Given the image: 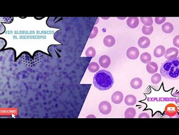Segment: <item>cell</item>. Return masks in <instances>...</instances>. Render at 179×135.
<instances>
[{"mask_svg":"<svg viewBox=\"0 0 179 135\" xmlns=\"http://www.w3.org/2000/svg\"><path fill=\"white\" fill-rule=\"evenodd\" d=\"M113 83L114 80L112 74L106 70H99L93 78L94 87L101 91H105L111 88Z\"/></svg>","mask_w":179,"mask_h":135,"instance_id":"6da1fadb","label":"cell"},{"mask_svg":"<svg viewBox=\"0 0 179 135\" xmlns=\"http://www.w3.org/2000/svg\"><path fill=\"white\" fill-rule=\"evenodd\" d=\"M161 76L169 79H175L179 77V58L175 60H168L163 64L160 69Z\"/></svg>","mask_w":179,"mask_h":135,"instance_id":"7a4b0ae2","label":"cell"},{"mask_svg":"<svg viewBox=\"0 0 179 135\" xmlns=\"http://www.w3.org/2000/svg\"><path fill=\"white\" fill-rule=\"evenodd\" d=\"M98 110L103 115H108L111 112L112 106L108 102L103 101L98 105Z\"/></svg>","mask_w":179,"mask_h":135,"instance_id":"3957f363","label":"cell"},{"mask_svg":"<svg viewBox=\"0 0 179 135\" xmlns=\"http://www.w3.org/2000/svg\"><path fill=\"white\" fill-rule=\"evenodd\" d=\"M179 55V50L176 48H170L166 51L164 54L165 58L167 60H175L176 59Z\"/></svg>","mask_w":179,"mask_h":135,"instance_id":"277c9868","label":"cell"},{"mask_svg":"<svg viewBox=\"0 0 179 135\" xmlns=\"http://www.w3.org/2000/svg\"><path fill=\"white\" fill-rule=\"evenodd\" d=\"M126 55L130 60H136L139 56V51L136 47H131L127 49Z\"/></svg>","mask_w":179,"mask_h":135,"instance_id":"5b68a950","label":"cell"},{"mask_svg":"<svg viewBox=\"0 0 179 135\" xmlns=\"http://www.w3.org/2000/svg\"><path fill=\"white\" fill-rule=\"evenodd\" d=\"M165 113L167 116L170 117H174L178 114V108L174 104H169L166 107Z\"/></svg>","mask_w":179,"mask_h":135,"instance_id":"8992f818","label":"cell"},{"mask_svg":"<svg viewBox=\"0 0 179 135\" xmlns=\"http://www.w3.org/2000/svg\"><path fill=\"white\" fill-rule=\"evenodd\" d=\"M123 94L120 91H116L115 92L111 97L112 102L116 105L120 104L123 101Z\"/></svg>","mask_w":179,"mask_h":135,"instance_id":"52a82bcc","label":"cell"},{"mask_svg":"<svg viewBox=\"0 0 179 135\" xmlns=\"http://www.w3.org/2000/svg\"><path fill=\"white\" fill-rule=\"evenodd\" d=\"M151 41L149 38L147 37L143 36L141 37L138 40V45L140 48L142 49H146L150 46Z\"/></svg>","mask_w":179,"mask_h":135,"instance_id":"ba28073f","label":"cell"},{"mask_svg":"<svg viewBox=\"0 0 179 135\" xmlns=\"http://www.w3.org/2000/svg\"><path fill=\"white\" fill-rule=\"evenodd\" d=\"M127 24L131 28H136L139 25V19L137 17H130L127 20Z\"/></svg>","mask_w":179,"mask_h":135,"instance_id":"9c48e42d","label":"cell"},{"mask_svg":"<svg viewBox=\"0 0 179 135\" xmlns=\"http://www.w3.org/2000/svg\"><path fill=\"white\" fill-rule=\"evenodd\" d=\"M158 70V64L154 62L151 61L148 63L146 65V70L150 74H155L157 73Z\"/></svg>","mask_w":179,"mask_h":135,"instance_id":"30bf717a","label":"cell"},{"mask_svg":"<svg viewBox=\"0 0 179 135\" xmlns=\"http://www.w3.org/2000/svg\"><path fill=\"white\" fill-rule=\"evenodd\" d=\"M99 64L103 68H107L110 64V58L107 55H102L98 60Z\"/></svg>","mask_w":179,"mask_h":135,"instance_id":"8fae6325","label":"cell"},{"mask_svg":"<svg viewBox=\"0 0 179 135\" xmlns=\"http://www.w3.org/2000/svg\"><path fill=\"white\" fill-rule=\"evenodd\" d=\"M103 43L104 46L108 48H110L114 46L115 44V38L110 35H106L103 39Z\"/></svg>","mask_w":179,"mask_h":135,"instance_id":"7c38bea8","label":"cell"},{"mask_svg":"<svg viewBox=\"0 0 179 135\" xmlns=\"http://www.w3.org/2000/svg\"><path fill=\"white\" fill-rule=\"evenodd\" d=\"M166 51V48L164 46L159 45L154 49V55L156 58H160L164 55Z\"/></svg>","mask_w":179,"mask_h":135,"instance_id":"4fadbf2b","label":"cell"},{"mask_svg":"<svg viewBox=\"0 0 179 135\" xmlns=\"http://www.w3.org/2000/svg\"><path fill=\"white\" fill-rule=\"evenodd\" d=\"M142 84H143L142 81L139 78H135L133 79L130 82L131 87L135 90L140 88L142 86Z\"/></svg>","mask_w":179,"mask_h":135,"instance_id":"5bb4252c","label":"cell"},{"mask_svg":"<svg viewBox=\"0 0 179 135\" xmlns=\"http://www.w3.org/2000/svg\"><path fill=\"white\" fill-rule=\"evenodd\" d=\"M124 102L127 105L131 106L134 105L136 103L137 99L134 96L130 94V95H127L125 97Z\"/></svg>","mask_w":179,"mask_h":135,"instance_id":"9a60e30c","label":"cell"},{"mask_svg":"<svg viewBox=\"0 0 179 135\" xmlns=\"http://www.w3.org/2000/svg\"><path fill=\"white\" fill-rule=\"evenodd\" d=\"M173 25L170 22H166L162 25V30L165 33L170 34L173 31Z\"/></svg>","mask_w":179,"mask_h":135,"instance_id":"2e32d148","label":"cell"},{"mask_svg":"<svg viewBox=\"0 0 179 135\" xmlns=\"http://www.w3.org/2000/svg\"><path fill=\"white\" fill-rule=\"evenodd\" d=\"M136 114L135 109L133 108H128L125 110L124 116L126 118H133L136 116Z\"/></svg>","mask_w":179,"mask_h":135,"instance_id":"e0dca14e","label":"cell"},{"mask_svg":"<svg viewBox=\"0 0 179 135\" xmlns=\"http://www.w3.org/2000/svg\"><path fill=\"white\" fill-rule=\"evenodd\" d=\"M140 19L145 26H151L153 25V18L151 17H141Z\"/></svg>","mask_w":179,"mask_h":135,"instance_id":"ac0fdd59","label":"cell"},{"mask_svg":"<svg viewBox=\"0 0 179 135\" xmlns=\"http://www.w3.org/2000/svg\"><path fill=\"white\" fill-rule=\"evenodd\" d=\"M151 55L148 52H144L140 56V60L144 64H148V63L151 62Z\"/></svg>","mask_w":179,"mask_h":135,"instance_id":"d6986e66","label":"cell"},{"mask_svg":"<svg viewBox=\"0 0 179 135\" xmlns=\"http://www.w3.org/2000/svg\"><path fill=\"white\" fill-rule=\"evenodd\" d=\"M88 70L91 73H95L99 70V65L95 62H91L90 63Z\"/></svg>","mask_w":179,"mask_h":135,"instance_id":"ffe728a7","label":"cell"},{"mask_svg":"<svg viewBox=\"0 0 179 135\" xmlns=\"http://www.w3.org/2000/svg\"><path fill=\"white\" fill-rule=\"evenodd\" d=\"M142 32L145 35H151L154 31V27H153V26H146L144 25L142 27Z\"/></svg>","mask_w":179,"mask_h":135,"instance_id":"44dd1931","label":"cell"},{"mask_svg":"<svg viewBox=\"0 0 179 135\" xmlns=\"http://www.w3.org/2000/svg\"><path fill=\"white\" fill-rule=\"evenodd\" d=\"M161 81V75L160 73H155L151 78V82L154 84H157Z\"/></svg>","mask_w":179,"mask_h":135,"instance_id":"7402d4cb","label":"cell"},{"mask_svg":"<svg viewBox=\"0 0 179 135\" xmlns=\"http://www.w3.org/2000/svg\"><path fill=\"white\" fill-rule=\"evenodd\" d=\"M95 54H96L95 50L93 47H90L86 51V55L87 57H94L95 56Z\"/></svg>","mask_w":179,"mask_h":135,"instance_id":"603a6c76","label":"cell"},{"mask_svg":"<svg viewBox=\"0 0 179 135\" xmlns=\"http://www.w3.org/2000/svg\"><path fill=\"white\" fill-rule=\"evenodd\" d=\"M166 20V17H157L155 18V22L158 25H161L165 22Z\"/></svg>","mask_w":179,"mask_h":135,"instance_id":"cb8c5ba5","label":"cell"},{"mask_svg":"<svg viewBox=\"0 0 179 135\" xmlns=\"http://www.w3.org/2000/svg\"><path fill=\"white\" fill-rule=\"evenodd\" d=\"M97 33H98V28L96 26H94L91 32V34L90 35V38H94L97 35Z\"/></svg>","mask_w":179,"mask_h":135,"instance_id":"d4e9b609","label":"cell"},{"mask_svg":"<svg viewBox=\"0 0 179 135\" xmlns=\"http://www.w3.org/2000/svg\"><path fill=\"white\" fill-rule=\"evenodd\" d=\"M179 35H176L175 38H174V39H173V44H174V45L176 46V47H177V48H179Z\"/></svg>","mask_w":179,"mask_h":135,"instance_id":"484cf974","label":"cell"},{"mask_svg":"<svg viewBox=\"0 0 179 135\" xmlns=\"http://www.w3.org/2000/svg\"><path fill=\"white\" fill-rule=\"evenodd\" d=\"M149 118L150 117L149 115L147 114V113H142V114H140L139 116V118Z\"/></svg>","mask_w":179,"mask_h":135,"instance_id":"4316f807","label":"cell"},{"mask_svg":"<svg viewBox=\"0 0 179 135\" xmlns=\"http://www.w3.org/2000/svg\"><path fill=\"white\" fill-rule=\"evenodd\" d=\"M118 19H125V17H123V18H120V17H119Z\"/></svg>","mask_w":179,"mask_h":135,"instance_id":"83f0119b","label":"cell"}]
</instances>
